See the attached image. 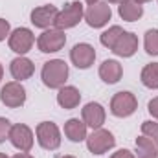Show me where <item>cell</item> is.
<instances>
[{
  "label": "cell",
  "mask_w": 158,
  "mask_h": 158,
  "mask_svg": "<svg viewBox=\"0 0 158 158\" xmlns=\"http://www.w3.org/2000/svg\"><path fill=\"white\" fill-rule=\"evenodd\" d=\"M123 74V68L118 61L114 59H109V61H103V64L99 66V77L103 79L107 85H114L121 79Z\"/></svg>",
  "instance_id": "2e32d148"
},
{
  "label": "cell",
  "mask_w": 158,
  "mask_h": 158,
  "mask_svg": "<svg viewBox=\"0 0 158 158\" xmlns=\"http://www.w3.org/2000/svg\"><path fill=\"white\" fill-rule=\"evenodd\" d=\"M2 76H4V68H2V64H0V81H2Z\"/></svg>",
  "instance_id": "4dcf8cb0"
},
{
  "label": "cell",
  "mask_w": 158,
  "mask_h": 158,
  "mask_svg": "<svg viewBox=\"0 0 158 158\" xmlns=\"http://www.w3.org/2000/svg\"><path fill=\"white\" fill-rule=\"evenodd\" d=\"M9 131H11V123H9V119L0 118V143L6 142V140L9 138Z\"/></svg>",
  "instance_id": "d4e9b609"
},
{
  "label": "cell",
  "mask_w": 158,
  "mask_h": 158,
  "mask_svg": "<svg viewBox=\"0 0 158 158\" xmlns=\"http://www.w3.org/2000/svg\"><path fill=\"white\" fill-rule=\"evenodd\" d=\"M37 142L42 149L55 151L61 145V131L53 121H42L37 125Z\"/></svg>",
  "instance_id": "3957f363"
},
{
  "label": "cell",
  "mask_w": 158,
  "mask_h": 158,
  "mask_svg": "<svg viewBox=\"0 0 158 158\" xmlns=\"http://www.w3.org/2000/svg\"><path fill=\"white\" fill-rule=\"evenodd\" d=\"M79 101H81V94H79V90L76 86H61V88H59L57 103H59L63 109H66V110L76 109L79 105Z\"/></svg>",
  "instance_id": "ac0fdd59"
},
{
  "label": "cell",
  "mask_w": 158,
  "mask_h": 158,
  "mask_svg": "<svg viewBox=\"0 0 158 158\" xmlns=\"http://www.w3.org/2000/svg\"><path fill=\"white\" fill-rule=\"evenodd\" d=\"M107 2H110V4H119L121 0H107Z\"/></svg>",
  "instance_id": "1f68e13d"
},
{
  "label": "cell",
  "mask_w": 158,
  "mask_h": 158,
  "mask_svg": "<svg viewBox=\"0 0 158 158\" xmlns=\"http://www.w3.org/2000/svg\"><path fill=\"white\" fill-rule=\"evenodd\" d=\"M13 158H33L31 155H28V153H19V155H15Z\"/></svg>",
  "instance_id": "f1b7e54d"
},
{
  "label": "cell",
  "mask_w": 158,
  "mask_h": 158,
  "mask_svg": "<svg viewBox=\"0 0 158 158\" xmlns=\"http://www.w3.org/2000/svg\"><path fill=\"white\" fill-rule=\"evenodd\" d=\"M63 158H76V156H70V155H66V156H63Z\"/></svg>",
  "instance_id": "e575fe53"
},
{
  "label": "cell",
  "mask_w": 158,
  "mask_h": 158,
  "mask_svg": "<svg viewBox=\"0 0 158 158\" xmlns=\"http://www.w3.org/2000/svg\"><path fill=\"white\" fill-rule=\"evenodd\" d=\"M9 30H11L9 22L6 19H0V40H6V37L9 35Z\"/></svg>",
  "instance_id": "484cf974"
},
{
  "label": "cell",
  "mask_w": 158,
  "mask_h": 158,
  "mask_svg": "<svg viewBox=\"0 0 158 158\" xmlns=\"http://www.w3.org/2000/svg\"><path fill=\"white\" fill-rule=\"evenodd\" d=\"M9 142H11L13 147H17L19 151L28 153V151H31V147H33V132H31V129H30L28 125H24V123L11 125Z\"/></svg>",
  "instance_id": "9c48e42d"
},
{
  "label": "cell",
  "mask_w": 158,
  "mask_h": 158,
  "mask_svg": "<svg viewBox=\"0 0 158 158\" xmlns=\"http://www.w3.org/2000/svg\"><path fill=\"white\" fill-rule=\"evenodd\" d=\"M112 17L110 6L109 2H96L92 6H88V9L85 11V20L90 28H103Z\"/></svg>",
  "instance_id": "ba28073f"
},
{
  "label": "cell",
  "mask_w": 158,
  "mask_h": 158,
  "mask_svg": "<svg viewBox=\"0 0 158 158\" xmlns=\"http://www.w3.org/2000/svg\"><path fill=\"white\" fill-rule=\"evenodd\" d=\"M118 13L123 20L134 22V20L142 19L143 7H142V4L136 2V0H121V2H119V7H118Z\"/></svg>",
  "instance_id": "e0dca14e"
},
{
  "label": "cell",
  "mask_w": 158,
  "mask_h": 158,
  "mask_svg": "<svg viewBox=\"0 0 158 158\" xmlns=\"http://www.w3.org/2000/svg\"><path fill=\"white\" fill-rule=\"evenodd\" d=\"M142 132H143V136L151 138V140L158 145V123H153V121H143V123H142Z\"/></svg>",
  "instance_id": "cb8c5ba5"
},
{
  "label": "cell",
  "mask_w": 158,
  "mask_h": 158,
  "mask_svg": "<svg viewBox=\"0 0 158 158\" xmlns=\"http://www.w3.org/2000/svg\"><path fill=\"white\" fill-rule=\"evenodd\" d=\"M85 17V11H83V4L76 0V2H68L61 11H59V15H57V19H55V28H59V30H68V28H74V26H77L79 20Z\"/></svg>",
  "instance_id": "7a4b0ae2"
},
{
  "label": "cell",
  "mask_w": 158,
  "mask_h": 158,
  "mask_svg": "<svg viewBox=\"0 0 158 158\" xmlns=\"http://www.w3.org/2000/svg\"><path fill=\"white\" fill-rule=\"evenodd\" d=\"M121 33H123V30H121L119 26H112V28H109L107 31H103V33H101L99 40H101V44H103L105 48L112 50V48H114V44H116V40L119 39V35H121Z\"/></svg>",
  "instance_id": "7402d4cb"
},
{
  "label": "cell",
  "mask_w": 158,
  "mask_h": 158,
  "mask_svg": "<svg viewBox=\"0 0 158 158\" xmlns=\"http://www.w3.org/2000/svg\"><path fill=\"white\" fill-rule=\"evenodd\" d=\"M0 158H9L7 155H4V153H0Z\"/></svg>",
  "instance_id": "836d02e7"
},
{
  "label": "cell",
  "mask_w": 158,
  "mask_h": 158,
  "mask_svg": "<svg viewBox=\"0 0 158 158\" xmlns=\"http://www.w3.org/2000/svg\"><path fill=\"white\" fill-rule=\"evenodd\" d=\"M145 52L149 55H158V30H149L145 33Z\"/></svg>",
  "instance_id": "603a6c76"
},
{
  "label": "cell",
  "mask_w": 158,
  "mask_h": 158,
  "mask_svg": "<svg viewBox=\"0 0 158 158\" xmlns=\"http://www.w3.org/2000/svg\"><path fill=\"white\" fill-rule=\"evenodd\" d=\"M59 15V9L52 4L48 6H39L31 11L30 19H31V24L35 28H40V30H50L52 26H55V19Z\"/></svg>",
  "instance_id": "8fae6325"
},
{
  "label": "cell",
  "mask_w": 158,
  "mask_h": 158,
  "mask_svg": "<svg viewBox=\"0 0 158 158\" xmlns=\"http://www.w3.org/2000/svg\"><path fill=\"white\" fill-rule=\"evenodd\" d=\"M136 158H158V145L147 136H140L136 138Z\"/></svg>",
  "instance_id": "ffe728a7"
},
{
  "label": "cell",
  "mask_w": 158,
  "mask_h": 158,
  "mask_svg": "<svg viewBox=\"0 0 158 158\" xmlns=\"http://www.w3.org/2000/svg\"><path fill=\"white\" fill-rule=\"evenodd\" d=\"M64 134L70 142H83L86 140V123L83 119L72 118L64 123Z\"/></svg>",
  "instance_id": "d6986e66"
},
{
  "label": "cell",
  "mask_w": 158,
  "mask_h": 158,
  "mask_svg": "<svg viewBox=\"0 0 158 158\" xmlns=\"http://www.w3.org/2000/svg\"><path fill=\"white\" fill-rule=\"evenodd\" d=\"M85 2H86V4H88V6H92V4H96V2H98V0H85Z\"/></svg>",
  "instance_id": "f546056e"
},
{
  "label": "cell",
  "mask_w": 158,
  "mask_h": 158,
  "mask_svg": "<svg viewBox=\"0 0 158 158\" xmlns=\"http://www.w3.org/2000/svg\"><path fill=\"white\" fill-rule=\"evenodd\" d=\"M83 121L86 123V127L90 129H101V125L105 123V109L99 103H86L83 107Z\"/></svg>",
  "instance_id": "4fadbf2b"
},
{
  "label": "cell",
  "mask_w": 158,
  "mask_h": 158,
  "mask_svg": "<svg viewBox=\"0 0 158 158\" xmlns=\"http://www.w3.org/2000/svg\"><path fill=\"white\" fill-rule=\"evenodd\" d=\"M33 42H35V35L30 28H17L9 35V48L19 55L28 53L31 50Z\"/></svg>",
  "instance_id": "30bf717a"
},
{
  "label": "cell",
  "mask_w": 158,
  "mask_h": 158,
  "mask_svg": "<svg viewBox=\"0 0 158 158\" xmlns=\"http://www.w3.org/2000/svg\"><path fill=\"white\" fill-rule=\"evenodd\" d=\"M0 101L9 109H19L26 103V88L19 81H9L0 90Z\"/></svg>",
  "instance_id": "52a82bcc"
},
{
  "label": "cell",
  "mask_w": 158,
  "mask_h": 158,
  "mask_svg": "<svg viewBox=\"0 0 158 158\" xmlns=\"http://www.w3.org/2000/svg\"><path fill=\"white\" fill-rule=\"evenodd\" d=\"M70 59H72V63H74L77 68L86 70V68H90V66L94 64V61H96V50H94V46H90V44H86V42H79V44H76V46L72 48Z\"/></svg>",
  "instance_id": "7c38bea8"
},
{
  "label": "cell",
  "mask_w": 158,
  "mask_h": 158,
  "mask_svg": "<svg viewBox=\"0 0 158 158\" xmlns=\"http://www.w3.org/2000/svg\"><path fill=\"white\" fill-rule=\"evenodd\" d=\"M116 145V138L107 129H96L90 136H86V147L92 155H103Z\"/></svg>",
  "instance_id": "5b68a950"
},
{
  "label": "cell",
  "mask_w": 158,
  "mask_h": 158,
  "mask_svg": "<svg viewBox=\"0 0 158 158\" xmlns=\"http://www.w3.org/2000/svg\"><path fill=\"white\" fill-rule=\"evenodd\" d=\"M142 83L147 88H158V63H151L142 70Z\"/></svg>",
  "instance_id": "44dd1931"
},
{
  "label": "cell",
  "mask_w": 158,
  "mask_h": 158,
  "mask_svg": "<svg viewBox=\"0 0 158 158\" xmlns=\"http://www.w3.org/2000/svg\"><path fill=\"white\" fill-rule=\"evenodd\" d=\"M64 44H66V35L59 28L44 30L37 39V46H39V50L42 53H55V52L63 50Z\"/></svg>",
  "instance_id": "277c9868"
},
{
  "label": "cell",
  "mask_w": 158,
  "mask_h": 158,
  "mask_svg": "<svg viewBox=\"0 0 158 158\" xmlns=\"http://www.w3.org/2000/svg\"><path fill=\"white\" fill-rule=\"evenodd\" d=\"M9 72H11V76L13 79H17L19 83L20 81H24V79H30L33 76V72H35V64L28 59V57H17V59H13L11 61V64H9Z\"/></svg>",
  "instance_id": "9a60e30c"
},
{
  "label": "cell",
  "mask_w": 158,
  "mask_h": 158,
  "mask_svg": "<svg viewBox=\"0 0 158 158\" xmlns=\"http://www.w3.org/2000/svg\"><path fill=\"white\" fill-rule=\"evenodd\" d=\"M136 50H138V37L131 31H123L112 48V52L119 57H132Z\"/></svg>",
  "instance_id": "5bb4252c"
},
{
  "label": "cell",
  "mask_w": 158,
  "mask_h": 158,
  "mask_svg": "<svg viewBox=\"0 0 158 158\" xmlns=\"http://www.w3.org/2000/svg\"><path fill=\"white\" fill-rule=\"evenodd\" d=\"M40 77L48 88H61L68 79V64L63 59H52L44 63Z\"/></svg>",
  "instance_id": "6da1fadb"
},
{
  "label": "cell",
  "mask_w": 158,
  "mask_h": 158,
  "mask_svg": "<svg viewBox=\"0 0 158 158\" xmlns=\"http://www.w3.org/2000/svg\"><path fill=\"white\" fill-rule=\"evenodd\" d=\"M138 109V99L132 92H118L110 99V112L118 118H129Z\"/></svg>",
  "instance_id": "8992f818"
},
{
  "label": "cell",
  "mask_w": 158,
  "mask_h": 158,
  "mask_svg": "<svg viewBox=\"0 0 158 158\" xmlns=\"http://www.w3.org/2000/svg\"><path fill=\"white\" fill-rule=\"evenodd\" d=\"M147 110H149V114H151L153 118L158 119V98H153V99L149 101V105H147Z\"/></svg>",
  "instance_id": "4316f807"
},
{
  "label": "cell",
  "mask_w": 158,
  "mask_h": 158,
  "mask_svg": "<svg viewBox=\"0 0 158 158\" xmlns=\"http://www.w3.org/2000/svg\"><path fill=\"white\" fill-rule=\"evenodd\" d=\"M110 158H134V155H132L129 149H119V151H116Z\"/></svg>",
  "instance_id": "83f0119b"
},
{
  "label": "cell",
  "mask_w": 158,
  "mask_h": 158,
  "mask_svg": "<svg viewBox=\"0 0 158 158\" xmlns=\"http://www.w3.org/2000/svg\"><path fill=\"white\" fill-rule=\"evenodd\" d=\"M136 2H140V4H145V2H151V0H136Z\"/></svg>",
  "instance_id": "d6a6232c"
}]
</instances>
